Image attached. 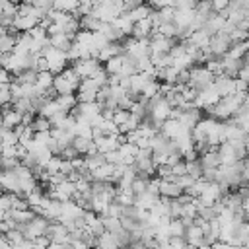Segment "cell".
<instances>
[{
    "instance_id": "obj_1",
    "label": "cell",
    "mask_w": 249,
    "mask_h": 249,
    "mask_svg": "<svg viewBox=\"0 0 249 249\" xmlns=\"http://www.w3.org/2000/svg\"><path fill=\"white\" fill-rule=\"evenodd\" d=\"M214 74L206 68V66H195L191 70V88L196 91V93H202L204 89H208L212 84H214Z\"/></svg>"
},
{
    "instance_id": "obj_2",
    "label": "cell",
    "mask_w": 249,
    "mask_h": 249,
    "mask_svg": "<svg viewBox=\"0 0 249 249\" xmlns=\"http://www.w3.org/2000/svg\"><path fill=\"white\" fill-rule=\"evenodd\" d=\"M74 70H76V74L82 78V80H86V78H91L93 74H97L103 66H101V62L97 60V58H88V60H78V62H72L70 64Z\"/></svg>"
},
{
    "instance_id": "obj_3",
    "label": "cell",
    "mask_w": 249,
    "mask_h": 249,
    "mask_svg": "<svg viewBox=\"0 0 249 249\" xmlns=\"http://www.w3.org/2000/svg\"><path fill=\"white\" fill-rule=\"evenodd\" d=\"M231 45H233V43H231V37H230V35L218 33V35H214L212 41H210V51H212L216 56H226V54L230 53Z\"/></svg>"
},
{
    "instance_id": "obj_4",
    "label": "cell",
    "mask_w": 249,
    "mask_h": 249,
    "mask_svg": "<svg viewBox=\"0 0 249 249\" xmlns=\"http://www.w3.org/2000/svg\"><path fill=\"white\" fill-rule=\"evenodd\" d=\"M23 124V115L19 111H16L12 105L4 107L2 109V128H8V130H14L16 126Z\"/></svg>"
},
{
    "instance_id": "obj_5",
    "label": "cell",
    "mask_w": 249,
    "mask_h": 249,
    "mask_svg": "<svg viewBox=\"0 0 249 249\" xmlns=\"http://www.w3.org/2000/svg\"><path fill=\"white\" fill-rule=\"evenodd\" d=\"M68 235H70V231H68L60 222H51V226H49V230H47V237L51 239V243H60V245H64V243H68Z\"/></svg>"
},
{
    "instance_id": "obj_6",
    "label": "cell",
    "mask_w": 249,
    "mask_h": 249,
    "mask_svg": "<svg viewBox=\"0 0 249 249\" xmlns=\"http://www.w3.org/2000/svg\"><path fill=\"white\" fill-rule=\"evenodd\" d=\"M160 193H161V196L171 198V200L185 195V191L175 181H171V179H160Z\"/></svg>"
},
{
    "instance_id": "obj_7",
    "label": "cell",
    "mask_w": 249,
    "mask_h": 249,
    "mask_svg": "<svg viewBox=\"0 0 249 249\" xmlns=\"http://www.w3.org/2000/svg\"><path fill=\"white\" fill-rule=\"evenodd\" d=\"M214 88H216V91L222 95V97H228V95H233L235 93V80H231V78H228V76H218L216 80H214Z\"/></svg>"
},
{
    "instance_id": "obj_8",
    "label": "cell",
    "mask_w": 249,
    "mask_h": 249,
    "mask_svg": "<svg viewBox=\"0 0 249 249\" xmlns=\"http://www.w3.org/2000/svg\"><path fill=\"white\" fill-rule=\"evenodd\" d=\"M95 146H97V152L99 154H109V152H117L121 148V142H119V134L117 136H103L99 140H93Z\"/></svg>"
},
{
    "instance_id": "obj_9",
    "label": "cell",
    "mask_w": 249,
    "mask_h": 249,
    "mask_svg": "<svg viewBox=\"0 0 249 249\" xmlns=\"http://www.w3.org/2000/svg\"><path fill=\"white\" fill-rule=\"evenodd\" d=\"M210 41H212V37H210L204 29H198V31H195V33L191 35V39H189L187 43H189V47H193V49H206V47H210Z\"/></svg>"
},
{
    "instance_id": "obj_10",
    "label": "cell",
    "mask_w": 249,
    "mask_h": 249,
    "mask_svg": "<svg viewBox=\"0 0 249 249\" xmlns=\"http://www.w3.org/2000/svg\"><path fill=\"white\" fill-rule=\"evenodd\" d=\"M181 130H183V124L179 123V121H175V119H167L163 124H161V134L165 136V138H169V140H175L179 134H181Z\"/></svg>"
},
{
    "instance_id": "obj_11",
    "label": "cell",
    "mask_w": 249,
    "mask_h": 249,
    "mask_svg": "<svg viewBox=\"0 0 249 249\" xmlns=\"http://www.w3.org/2000/svg\"><path fill=\"white\" fill-rule=\"evenodd\" d=\"M218 154H220L222 165H233V163H237V161H239V160H237V156H235V150H233V146H231L230 142L220 144Z\"/></svg>"
},
{
    "instance_id": "obj_12",
    "label": "cell",
    "mask_w": 249,
    "mask_h": 249,
    "mask_svg": "<svg viewBox=\"0 0 249 249\" xmlns=\"http://www.w3.org/2000/svg\"><path fill=\"white\" fill-rule=\"evenodd\" d=\"M53 88H54V91H56L58 95H70V93L78 91V88H76L74 84H70L62 74L54 76V84H53Z\"/></svg>"
},
{
    "instance_id": "obj_13",
    "label": "cell",
    "mask_w": 249,
    "mask_h": 249,
    "mask_svg": "<svg viewBox=\"0 0 249 249\" xmlns=\"http://www.w3.org/2000/svg\"><path fill=\"white\" fill-rule=\"evenodd\" d=\"M204 235H206L204 230L195 224V226H191V228L187 230V235H185V237H187V243L196 249V247H200V245L204 243Z\"/></svg>"
},
{
    "instance_id": "obj_14",
    "label": "cell",
    "mask_w": 249,
    "mask_h": 249,
    "mask_svg": "<svg viewBox=\"0 0 249 249\" xmlns=\"http://www.w3.org/2000/svg\"><path fill=\"white\" fill-rule=\"evenodd\" d=\"M200 163H202V169H220L222 160H220L218 150H212V152L200 156Z\"/></svg>"
},
{
    "instance_id": "obj_15",
    "label": "cell",
    "mask_w": 249,
    "mask_h": 249,
    "mask_svg": "<svg viewBox=\"0 0 249 249\" xmlns=\"http://www.w3.org/2000/svg\"><path fill=\"white\" fill-rule=\"evenodd\" d=\"M113 25L119 29V31H123L126 37H132V31H134V21L126 16V14H123V16H119L115 21H113Z\"/></svg>"
},
{
    "instance_id": "obj_16",
    "label": "cell",
    "mask_w": 249,
    "mask_h": 249,
    "mask_svg": "<svg viewBox=\"0 0 249 249\" xmlns=\"http://www.w3.org/2000/svg\"><path fill=\"white\" fill-rule=\"evenodd\" d=\"M161 198V196H160ZM160 198L158 196H152V195H148V193H144V195H140V196H134V206L136 208H142V210H152L158 202H160Z\"/></svg>"
},
{
    "instance_id": "obj_17",
    "label": "cell",
    "mask_w": 249,
    "mask_h": 249,
    "mask_svg": "<svg viewBox=\"0 0 249 249\" xmlns=\"http://www.w3.org/2000/svg\"><path fill=\"white\" fill-rule=\"evenodd\" d=\"M84 163L89 171H95V169H99L101 165L107 163V158H105V154L97 152V154H91V156H84Z\"/></svg>"
},
{
    "instance_id": "obj_18",
    "label": "cell",
    "mask_w": 249,
    "mask_h": 249,
    "mask_svg": "<svg viewBox=\"0 0 249 249\" xmlns=\"http://www.w3.org/2000/svg\"><path fill=\"white\" fill-rule=\"evenodd\" d=\"M123 64H124V58H123V56H115V58H111L109 62H105L103 68H105V72H107L109 76H119V74L123 72Z\"/></svg>"
},
{
    "instance_id": "obj_19",
    "label": "cell",
    "mask_w": 249,
    "mask_h": 249,
    "mask_svg": "<svg viewBox=\"0 0 249 249\" xmlns=\"http://www.w3.org/2000/svg\"><path fill=\"white\" fill-rule=\"evenodd\" d=\"M60 111H64V109H60V105L56 103V99L54 101H47L39 111H37V115H41V117H45V119H53L56 113H60Z\"/></svg>"
},
{
    "instance_id": "obj_20",
    "label": "cell",
    "mask_w": 249,
    "mask_h": 249,
    "mask_svg": "<svg viewBox=\"0 0 249 249\" xmlns=\"http://www.w3.org/2000/svg\"><path fill=\"white\" fill-rule=\"evenodd\" d=\"M16 45H18V39L12 37L10 33L0 35V53H2V54H12Z\"/></svg>"
},
{
    "instance_id": "obj_21",
    "label": "cell",
    "mask_w": 249,
    "mask_h": 249,
    "mask_svg": "<svg viewBox=\"0 0 249 249\" xmlns=\"http://www.w3.org/2000/svg\"><path fill=\"white\" fill-rule=\"evenodd\" d=\"M78 8H80L78 0H58V2H54V10L64 12V14H76Z\"/></svg>"
},
{
    "instance_id": "obj_22",
    "label": "cell",
    "mask_w": 249,
    "mask_h": 249,
    "mask_svg": "<svg viewBox=\"0 0 249 249\" xmlns=\"http://www.w3.org/2000/svg\"><path fill=\"white\" fill-rule=\"evenodd\" d=\"M56 103L60 105V109H64V111H72L80 101H78V97H76V93H70V95H58L56 97Z\"/></svg>"
},
{
    "instance_id": "obj_23",
    "label": "cell",
    "mask_w": 249,
    "mask_h": 249,
    "mask_svg": "<svg viewBox=\"0 0 249 249\" xmlns=\"http://www.w3.org/2000/svg\"><path fill=\"white\" fill-rule=\"evenodd\" d=\"M97 249H121V247H119L115 235H113L111 231H105V233L99 237V241H97Z\"/></svg>"
},
{
    "instance_id": "obj_24",
    "label": "cell",
    "mask_w": 249,
    "mask_h": 249,
    "mask_svg": "<svg viewBox=\"0 0 249 249\" xmlns=\"http://www.w3.org/2000/svg\"><path fill=\"white\" fill-rule=\"evenodd\" d=\"M53 84H54V74H53V72H39V74H37L35 86H39L41 89H51Z\"/></svg>"
},
{
    "instance_id": "obj_25",
    "label": "cell",
    "mask_w": 249,
    "mask_h": 249,
    "mask_svg": "<svg viewBox=\"0 0 249 249\" xmlns=\"http://www.w3.org/2000/svg\"><path fill=\"white\" fill-rule=\"evenodd\" d=\"M31 128H33V132H51L53 130V124H51L49 119L37 115L35 121H33V124H31Z\"/></svg>"
},
{
    "instance_id": "obj_26",
    "label": "cell",
    "mask_w": 249,
    "mask_h": 249,
    "mask_svg": "<svg viewBox=\"0 0 249 249\" xmlns=\"http://www.w3.org/2000/svg\"><path fill=\"white\" fill-rule=\"evenodd\" d=\"M19 12V4L8 2V0H0V16H12L16 18Z\"/></svg>"
},
{
    "instance_id": "obj_27",
    "label": "cell",
    "mask_w": 249,
    "mask_h": 249,
    "mask_svg": "<svg viewBox=\"0 0 249 249\" xmlns=\"http://www.w3.org/2000/svg\"><path fill=\"white\" fill-rule=\"evenodd\" d=\"M14 109H16V111H19L21 115H25V113H37V111H35V107H33V101H31V99H27V97L18 99V101L14 103Z\"/></svg>"
},
{
    "instance_id": "obj_28",
    "label": "cell",
    "mask_w": 249,
    "mask_h": 249,
    "mask_svg": "<svg viewBox=\"0 0 249 249\" xmlns=\"http://www.w3.org/2000/svg\"><path fill=\"white\" fill-rule=\"evenodd\" d=\"M169 233H171V237H185L187 235V226L183 224V220H171Z\"/></svg>"
},
{
    "instance_id": "obj_29",
    "label": "cell",
    "mask_w": 249,
    "mask_h": 249,
    "mask_svg": "<svg viewBox=\"0 0 249 249\" xmlns=\"http://www.w3.org/2000/svg\"><path fill=\"white\" fill-rule=\"evenodd\" d=\"M103 218V224H105V230L111 231V233H117L123 230V224H121V218H111V216H101Z\"/></svg>"
},
{
    "instance_id": "obj_30",
    "label": "cell",
    "mask_w": 249,
    "mask_h": 249,
    "mask_svg": "<svg viewBox=\"0 0 249 249\" xmlns=\"http://www.w3.org/2000/svg\"><path fill=\"white\" fill-rule=\"evenodd\" d=\"M60 169H62V158H60V156H53V158H51V161L45 165V171H47V173H51V175L60 173Z\"/></svg>"
},
{
    "instance_id": "obj_31",
    "label": "cell",
    "mask_w": 249,
    "mask_h": 249,
    "mask_svg": "<svg viewBox=\"0 0 249 249\" xmlns=\"http://www.w3.org/2000/svg\"><path fill=\"white\" fill-rule=\"evenodd\" d=\"M16 198H18V195H14V193H4V195H2V198H0V206H2V212H8V210H12V208H14V202H16Z\"/></svg>"
},
{
    "instance_id": "obj_32",
    "label": "cell",
    "mask_w": 249,
    "mask_h": 249,
    "mask_svg": "<svg viewBox=\"0 0 249 249\" xmlns=\"http://www.w3.org/2000/svg\"><path fill=\"white\" fill-rule=\"evenodd\" d=\"M128 119H130V111H126V109H117V111H115V117H113V123H115L117 126H123Z\"/></svg>"
},
{
    "instance_id": "obj_33",
    "label": "cell",
    "mask_w": 249,
    "mask_h": 249,
    "mask_svg": "<svg viewBox=\"0 0 249 249\" xmlns=\"http://www.w3.org/2000/svg\"><path fill=\"white\" fill-rule=\"evenodd\" d=\"M99 86L91 80V78H86V80H82V84H80V88H78V91H95V93H99Z\"/></svg>"
},
{
    "instance_id": "obj_34",
    "label": "cell",
    "mask_w": 249,
    "mask_h": 249,
    "mask_svg": "<svg viewBox=\"0 0 249 249\" xmlns=\"http://www.w3.org/2000/svg\"><path fill=\"white\" fill-rule=\"evenodd\" d=\"M80 103H95L97 101V93L95 91H78L76 93Z\"/></svg>"
},
{
    "instance_id": "obj_35",
    "label": "cell",
    "mask_w": 249,
    "mask_h": 249,
    "mask_svg": "<svg viewBox=\"0 0 249 249\" xmlns=\"http://www.w3.org/2000/svg\"><path fill=\"white\" fill-rule=\"evenodd\" d=\"M146 189H148V181H142V179H134V183H132V195H134V196H140V195H144V193H146Z\"/></svg>"
},
{
    "instance_id": "obj_36",
    "label": "cell",
    "mask_w": 249,
    "mask_h": 249,
    "mask_svg": "<svg viewBox=\"0 0 249 249\" xmlns=\"http://www.w3.org/2000/svg\"><path fill=\"white\" fill-rule=\"evenodd\" d=\"M146 193L148 195H152V196H161V193H160V177H154L150 183H148V189H146Z\"/></svg>"
},
{
    "instance_id": "obj_37",
    "label": "cell",
    "mask_w": 249,
    "mask_h": 249,
    "mask_svg": "<svg viewBox=\"0 0 249 249\" xmlns=\"http://www.w3.org/2000/svg\"><path fill=\"white\" fill-rule=\"evenodd\" d=\"M156 175H158L160 179H171V181L175 179V177H173V167H171V165H160Z\"/></svg>"
},
{
    "instance_id": "obj_38",
    "label": "cell",
    "mask_w": 249,
    "mask_h": 249,
    "mask_svg": "<svg viewBox=\"0 0 249 249\" xmlns=\"http://www.w3.org/2000/svg\"><path fill=\"white\" fill-rule=\"evenodd\" d=\"M105 158H107V163H111V165H123V156H121L119 150L105 154Z\"/></svg>"
},
{
    "instance_id": "obj_39",
    "label": "cell",
    "mask_w": 249,
    "mask_h": 249,
    "mask_svg": "<svg viewBox=\"0 0 249 249\" xmlns=\"http://www.w3.org/2000/svg\"><path fill=\"white\" fill-rule=\"evenodd\" d=\"M183 175H189V171H187V163H185V161L173 165V177H183Z\"/></svg>"
},
{
    "instance_id": "obj_40",
    "label": "cell",
    "mask_w": 249,
    "mask_h": 249,
    "mask_svg": "<svg viewBox=\"0 0 249 249\" xmlns=\"http://www.w3.org/2000/svg\"><path fill=\"white\" fill-rule=\"evenodd\" d=\"M196 4L198 2H193V0H181V2H177V10H196Z\"/></svg>"
},
{
    "instance_id": "obj_41",
    "label": "cell",
    "mask_w": 249,
    "mask_h": 249,
    "mask_svg": "<svg viewBox=\"0 0 249 249\" xmlns=\"http://www.w3.org/2000/svg\"><path fill=\"white\" fill-rule=\"evenodd\" d=\"M169 245H171L173 249H183V247L189 245V243H187V237H171V239H169Z\"/></svg>"
},
{
    "instance_id": "obj_42",
    "label": "cell",
    "mask_w": 249,
    "mask_h": 249,
    "mask_svg": "<svg viewBox=\"0 0 249 249\" xmlns=\"http://www.w3.org/2000/svg\"><path fill=\"white\" fill-rule=\"evenodd\" d=\"M233 245H230V243H224V241H216L214 245H212V249H231Z\"/></svg>"
},
{
    "instance_id": "obj_43",
    "label": "cell",
    "mask_w": 249,
    "mask_h": 249,
    "mask_svg": "<svg viewBox=\"0 0 249 249\" xmlns=\"http://www.w3.org/2000/svg\"><path fill=\"white\" fill-rule=\"evenodd\" d=\"M128 249H148V245L146 243H142V241H134V243H130V247Z\"/></svg>"
},
{
    "instance_id": "obj_44",
    "label": "cell",
    "mask_w": 249,
    "mask_h": 249,
    "mask_svg": "<svg viewBox=\"0 0 249 249\" xmlns=\"http://www.w3.org/2000/svg\"><path fill=\"white\" fill-rule=\"evenodd\" d=\"M183 249H195V247H193V245H185Z\"/></svg>"
},
{
    "instance_id": "obj_45",
    "label": "cell",
    "mask_w": 249,
    "mask_h": 249,
    "mask_svg": "<svg viewBox=\"0 0 249 249\" xmlns=\"http://www.w3.org/2000/svg\"><path fill=\"white\" fill-rule=\"evenodd\" d=\"M247 144H249V136H247Z\"/></svg>"
}]
</instances>
